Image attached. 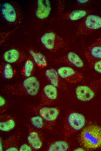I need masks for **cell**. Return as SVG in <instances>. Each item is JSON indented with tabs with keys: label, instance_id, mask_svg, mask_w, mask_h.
Wrapping results in <instances>:
<instances>
[{
	"label": "cell",
	"instance_id": "f546056e",
	"mask_svg": "<svg viewBox=\"0 0 101 151\" xmlns=\"http://www.w3.org/2000/svg\"><path fill=\"white\" fill-rule=\"evenodd\" d=\"M84 150L83 148H77L73 150V151H83Z\"/></svg>",
	"mask_w": 101,
	"mask_h": 151
},
{
	"label": "cell",
	"instance_id": "ac0fdd59",
	"mask_svg": "<svg viewBox=\"0 0 101 151\" xmlns=\"http://www.w3.org/2000/svg\"><path fill=\"white\" fill-rule=\"evenodd\" d=\"M16 125L14 117L8 114H3L0 115V130L3 132H9L13 130Z\"/></svg>",
	"mask_w": 101,
	"mask_h": 151
},
{
	"label": "cell",
	"instance_id": "e0dca14e",
	"mask_svg": "<svg viewBox=\"0 0 101 151\" xmlns=\"http://www.w3.org/2000/svg\"><path fill=\"white\" fill-rule=\"evenodd\" d=\"M91 10H90L79 9L62 13L61 17L63 19L66 21H75L83 19L90 14Z\"/></svg>",
	"mask_w": 101,
	"mask_h": 151
},
{
	"label": "cell",
	"instance_id": "8992f818",
	"mask_svg": "<svg viewBox=\"0 0 101 151\" xmlns=\"http://www.w3.org/2000/svg\"><path fill=\"white\" fill-rule=\"evenodd\" d=\"M31 109L35 115L40 116L51 127L54 124L59 113V109L57 107L38 105L32 107Z\"/></svg>",
	"mask_w": 101,
	"mask_h": 151
},
{
	"label": "cell",
	"instance_id": "277c9868",
	"mask_svg": "<svg viewBox=\"0 0 101 151\" xmlns=\"http://www.w3.org/2000/svg\"><path fill=\"white\" fill-rule=\"evenodd\" d=\"M80 141L83 145L89 149H95L101 145V128L94 125L87 126L82 130Z\"/></svg>",
	"mask_w": 101,
	"mask_h": 151
},
{
	"label": "cell",
	"instance_id": "83f0119b",
	"mask_svg": "<svg viewBox=\"0 0 101 151\" xmlns=\"http://www.w3.org/2000/svg\"><path fill=\"white\" fill-rule=\"evenodd\" d=\"M14 31V30L6 33L1 32V44L3 43L6 39V38L10 35V33H12V32Z\"/></svg>",
	"mask_w": 101,
	"mask_h": 151
},
{
	"label": "cell",
	"instance_id": "7c38bea8",
	"mask_svg": "<svg viewBox=\"0 0 101 151\" xmlns=\"http://www.w3.org/2000/svg\"><path fill=\"white\" fill-rule=\"evenodd\" d=\"M54 62L58 64H64L79 69L84 67V62L80 57L75 53L70 51L56 59Z\"/></svg>",
	"mask_w": 101,
	"mask_h": 151
},
{
	"label": "cell",
	"instance_id": "2e32d148",
	"mask_svg": "<svg viewBox=\"0 0 101 151\" xmlns=\"http://www.w3.org/2000/svg\"><path fill=\"white\" fill-rule=\"evenodd\" d=\"M21 133L18 132L12 134L3 141V151H18Z\"/></svg>",
	"mask_w": 101,
	"mask_h": 151
},
{
	"label": "cell",
	"instance_id": "30bf717a",
	"mask_svg": "<svg viewBox=\"0 0 101 151\" xmlns=\"http://www.w3.org/2000/svg\"><path fill=\"white\" fill-rule=\"evenodd\" d=\"M57 89L50 84L45 85L41 94L40 102L38 105L42 106H48L53 104L58 98Z\"/></svg>",
	"mask_w": 101,
	"mask_h": 151
},
{
	"label": "cell",
	"instance_id": "f1b7e54d",
	"mask_svg": "<svg viewBox=\"0 0 101 151\" xmlns=\"http://www.w3.org/2000/svg\"><path fill=\"white\" fill-rule=\"evenodd\" d=\"M3 140L1 137L0 139V151H3Z\"/></svg>",
	"mask_w": 101,
	"mask_h": 151
},
{
	"label": "cell",
	"instance_id": "7a4b0ae2",
	"mask_svg": "<svg viewBox=\"0 0 101 151\" xmlns=\"http://www.w3.org/2000/svg\"><path fill=\"white\" fill-rule=\"evenodd\" d=\"M0 13L3 20L10 25L20 24L23 19L22 8L19 3L15 1H6L1 4Z\"/></svg>",
	"mask_w": 101,
	"mask_h": 151
},
{
	"label": "cell",
	"instance_id": "ffe728a7",
	"mask_svg": "<svg viewBox=\"0 0 101 151\" xmlns=\"http://www.w3.org/2000/svg\"><path fill=\"white\" fill-rule=\"evenodd\" d=\"M35 65L31 58L29 55L25 61L21 71V74L26 78L32 76L35 69Z\"/></svg>",
	"mask_w": 101,
	"mask_h": 151
},
{
	"label": "cell",
	"instance_id": "d4e9b609",
	"mask_svg": "<svg viewBox=\"0 0 101 151\" xmlns=\"http://www.w3.org/2000/svg\"><path fill=\"white\" fill-rule=\"evenodd\" d=\"M8 103L6 99L3 96H0V113L3 114L7 110Z\"/></svg>",
	"mask_w": 101,
	"mask_h": 151
},
{
	"label": "cell",
	"instance_id": "44dd1931",
	"mask_svg": "<svg viewBox=\"0 0 101 151\" xmlns=\"http://www.w3.org/2000/svg\"><path fill=\"white\" fill-rule=\"evenodd\" d=\"M0 73L3 79L9 80L14 77L16 73V71L11 64L4 62L0 64Z\"/></svg>",
	"mask_w": 101,
	"mask_h": 151
},
{
	"label": "cell",
	"instance_id": "9c48e42d",
	"mask_svg": "<svg viewBox=\"0 0 101 151\" xmlns=\"http://www.w3.org/2000/svg\"><path fill=\"white\" fill-rule=\"evenodd\" d=\"M28 55L24 51L17 48H12L5 51L2 58L5 62L11 64H18L25 61Z\"/></svg>",
	"mask_w": 101,
	"mask_h": 151
},
{
	"label": "cell",
	"instance_id": "52a82bcc",
	"mask_svg": "<svg viewBox=\"0 0 101 151\" xmlns=\"http://www.w3.org/2000/svg\"><path fill=\"white\" fill-rule=\"evenodd\" d=\"M33 15L36 21L42 22L49 17L52 10L51 3L48 0H37L34 3Z\"/></svg>",
	"mask_w": 101,
	"mask_h": 151
},
{
	"label": "cell",
	"instance_id": "d6986e66",
	"mask_svg": "<svg viewBox=\"0 0 101 151\" xmlns=\"http://www.w3.org/2000/svg\"><path fill=\"white\" fill-rule=\"evenodd\" d=\"M85 51L91 57L101 59V36L90 44Z\"/></svg>",
	"mask_w": 101,
	"mask_h": 151
},
{
	"label": "cell",
	"instance_id": "5b68a950",
	"mask_svg": "<svg viewBox=\"0 0 101 151\" xmlns=\"http://www.w3.org/2000/svg\"><path fill=\"white\" fill-rule=\"evenodd\" d=\"M101 28V17L93 14L86 16L78 24L76 35H86Z\"/></svg>",
	"mask_w": 101,
	"mask_h": 151
},
{
	"label": "cell",
	"instance_id": "4316f807",
	"mask_svg": "<svg viewBox=\"0 0 101 151\" xmlns=\"http://www.w3.org/2000/svg\"><path fill=\"white\" fill-rule=\"evenodd\" d=\"M76 1L77 5L80 7L86 6L91 2L89 0H77Z\"/></svg>",
	"mask_w": 101,
	"mask_h": 151
},
{
	"label": "cell",
	"instance_id": "9a60e30c",
	"mask_svg": "<svg viewBox=\"0 0 101 151\" xmlns=\"http://www.w3.org/2000/svg\"><path fill=\"white\" fill-rule=\"evenodd\" d=\"M27 53L36 65L40 69L46 68L48 65L47 59L41 52L32 47L27 48Z\"/></svg>",
	"mask_w": 101,
	"mask_h": 151
},
{
	"label": "cell",
	"instance_id": "5bb4252c",
	"mask_svg": "<svg viewBox=\"0 0 101 151\" xmlns=\"http://www.w3.org/2000/svg\"><path fill=\"white\" fill-rule=\"evenodd\" d=\"M44 74L50 84L57 89L64 91L67 90L66 82L60 77L57 70L53 68L48 69L45 70Z\"/></svg>",
	"mask_w": 101,
	"mask_h": 151
},
{
	"label": "cell",
	"instance_id": "603a6c76",
	"mask_svg": "<svg viewBox=\"0 0 101 151\" xmlns=\"http://www.w3.org/2000/svg\"><path fill=\"white\" fill-rule=\"evenodd\" d=\"M69 145L66 141L58 140L50 143L48 146L47 150L49 151H66L68 150Z\"/></svg>",
	"mask_w": 101,
	"mask_h": 151
},
{
	"label": "cell",
	"instance_id": "7402d4cb",
	"mask_svg": "<svg viewBox=\"0 0 101 151\" xmlns=\"http://www.w3.org/2000/svg\"><path fill=\"white\" fill-rule=\"evenodd\" d=\"M31 125L34 128L42 130L44 129H50L51 126L40 116L35 115L30 119Z\"/></svg>",
	"mask_w": 101,
	"mask_h": 151
},
{
	"label": "cell",
	"instance_id": "6da1fadb",
	"mask_svg": "<svg viewBox=\"0 0 101 151\" xmlns=\"http://www.w3.org/2000/svg\"><path fill=\"white\" fill-rule=\"evenodd\" d=\"M40 87L39 80L32 76L19 83L6 85L2 91L8 96H34L38 93Z\"/></svg>",
	"mask_w": 101,
	"mask_h": 151
},
{
	"label": "cell",
	"instance_id": "484cf974",
	"mask_svg": "<svg viewBox=\"0 0 101 151\" xmlns=\"http://www.w3.org/2000/svg\"><path fill=\"white\" fill-rule=\"evenodd\" d=\"M19 151H34L32 148L28 144L24 143L19 147Z\"/></svg>",
	"mask_w": 101,
	"mask_h": 151
},
{
	"label": "cell",
	"instance_id": "8fae6325",
	"mask_svg": "<svg viewBox=\"0 0 101 151\" xmlns=\"http://www.w3.org/2000/svg\"><path fill=\"white\" fill-rule=\"evenodd\" d=\"M57 71L61 78L69 83H78L84 78L82 73L70 66H61L58 68Z\"/></svg>",
	"mask_w": 101,
	"mask_h": 151
},
{
	"label": "cell",
	"instance_id": "cb8c5ba5",
	"mask_svg": "<svg viewBox=\"0 0 101 151\" xmlns=\"http://www.w3.org/2000/svg\"><path fill=\"white\" fill-rule=\"evenodd\" d=\"M84 53L89 66L95 72L101 74V59H96L91 57L86 51Z\"/></svg>",
	"mask_w": 101,
	"mask_h": 151
},
{
	"label": "cell",
	"instance_id": "3957f363",
	"mask_svg": "<svg viewBox=\"0 0 101 151\" xmlns=\"http://www.w3.org/2000/svg\"><path fill=\"white\" fill-rule=\"evenodd\" d=\"M39 41L44 47L48 51L56 53L65 49L67 47L66 41L53 30H48L41 36Z\"/></svg>",
	"mask_w": 101,
	"mask_h": 151
},
{
	"label": "cell",
	"instance_id": "ba28073f",
	"mask_svg": "<svg viewBox=\"0 0 101 151\" xmlns=\"http://www.w3.org/2000/svg\"><path fill=\"white\" fill-rule=\"evenodd\" d=\"M28 129L27 141L34 151H37L42 148L44 143V136L41 130L36 129L30 125L26 124Z\"/></svg>",
	"mask_w": 101,
	"mask_h": 151
},
{
	"label": "cell",
	"instance_id": "4fadbf2b",
	"mask_svg": "<svg viewBox=\"0 0 101 151\" xmlns=\"http://www.w3.org/2000/svg\"><path fill=\"white\" fill-rule=\"evenodd\" d=\"M85 123V119L82 114L77 112H73L68 116L64 126V132L69 128L75 131L82 129Z\"/></svg>",
	"mask_w": 101,
	"mask_h": 151
}]
</instances>
